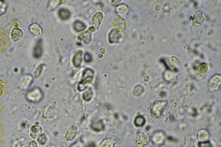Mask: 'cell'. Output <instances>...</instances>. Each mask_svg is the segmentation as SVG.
Returning <instances> with one entry per match:
<instances>
[{"label": "cell", "instance_id": "1", "mask_svg": "<svg viewBox=\"0 0 221 147\" xmlns=\"http://www.w3.org/2000/svg\"><path fill=\"white\" fill-rule=\"evenodd\" d=\"M93 71L90 69H87L85 70L83 73V77L84 78L78 84V89L80 91L85 90L87 87V86L92 82L93 77Z\"/></svg>", "mask_w": 221, "mask_h": 147}, {"label": "cell", "instance_id": "2", "mask_svg": "<svg viewBox=\"0 0 221 147\" xmlns=\"http://www.w3.org/2000/svg\"><path fill=\"white\" fill-rule=\"evenodd\" d=\"M165 108L160 102L154 103L151 108L150 111V115L153 119H158L161 118L164 113Z\"/></svg>", "mask_w": 221, "mask_h": 147}, {"label": "cell", "instance_id": "3", "mask_svg": "<svg viewBox=\"0 0 221 147\" xmlns=\"http://www.w3.org/2000/svg\"><path fill=\"white\" fill-rule=\"evenodd\" d=\"M150 141V137L147 132H141L136 136L137 146L138 147H143L147 145Z\"/></svg>", "mask_w": 221, "mask_h": 147}, {"label": "cell", "instance_id": "4", "mask_svg": "<svg viewBox=\"0 0 221 147\" xmlns=\"http://www.w3.org/2000/svg\"><path fill=\"white\" fill-rule=\"evenodd\" d=\"M103 19V15L100 12L96 13L92 18L91 26L89 28V30L91 32H94L98 29L100 26L101 23Z\"/></svg>", "mask_w": 221, "mask_h": 147}, {"label": "cell", "instance_id": "5", "mask_svg": "<svg viewBox=\"0 0 221 147\" xmlns=\"http://www.w3.org/2000/svg\"><path fill=\"white\" fill-rule=\"evenodd\" d=\"M113 26L115 29L119 32H123L126 28V23L124 18L121 17L115 18L113 22Z\"/></svg>", "mask_w": 221, "mask_h": 147}, {"label": "cell", "instance_id": "6", "mask_svg": "<svg viewBox=\"0 0 221 147\" xmlns=\"http://www.w3.org/2000/svg\"><path fill=\"white\" fill-rule=\"evenodd\" d=\"M77 127L75 125H73L68 129L65 134V140L67 141L74 140L76 137L77 134Z\"/></svg>", "mask_w": 221, "mask_h": 147}, {"label": "cell", "instance_id": "7", "mask_svg": "<svg viewBox=\"0 0 221 147\" xmlns=\"http://www.w3.org/2000/svg\"><path fill=\"white\" fill-rule=\"evenodd\" d=\"M198 140L201 142L208 141L210 135L206 129H201L199 130L197 135Z\"/></svg>", "mask_w": 221, "mask_h": 147}, {"label": "cell", "instance_id": "8", "mask_svg": "<svg viewBox=\"0 0 221 147\" xmlns=\"http://www.w3.org/2000/svg\"><path fill=\"white\" fill-rule=\"evenodd\" d=\"M42 132V128L40 126L35 125L32 126L31 129V137L33 138H37L40 135Z\"/></svg>", "mask_w": 221, "mask_h": 147}, {"label": "cell", "instance_id": "9", "mask_svg": "<svg viewBox=\"0 0 221 147\" xmlns=\"http://www.w3.org/2000/svg\"><path fill=\"white\" fill-rule=\"evenodd\" d=\"M91 127L95 131H100L103 130L104 126L101 120L96 119L92 122Z\"/></svg>", "mask_w": 221, "mask_h": 147}, {"label": "cell", "instance_id": "10", "mask_svg": "<svg viewBox=\"0 0 221 147\" xmlns=\"http://www.w3.org/2000/svg\"><path fill=\"white\" fill-rule=\"evenodd\" d=\"M77 39L78 40L80 41L85 44H88L90 43L91 41V35L88 31H86L79 35L77 37Z\"/></svg>", "mask_w": 221, "mask_h": 147}, {"label": "cell", "instance_id": "11", "mask_svg": "<svg viewBox=\"0 0 221 147\" xmlns=\"http://www.w3.org/2000/svg\"><path fill=\"white\" fill-rule=\"evenodd\" d=\"M121 38L120 35L115 30H111L109 35V40L110 43H116Z\"/></svg>", "mask_w": 221, "mask_h": 147}, {"label": "cell", "instance_id": "12", "mask_svg": "<svg viewBox=\"0 0 221 147\" xmlns=\"http://www.w3.org/2000/svg\"><path fill=\"white\" fill-rule=\"evenodd\" d=\"M59 17L62 20H67L71 16V13L69 10L62 9H60L58 12Z\"/></svg>", "mask_w": 221, "mask_h": 147}, {"label": "cell", "instance_id": "13", "mask_svg": "<svg viewBox=\"0 0 221 147\" xmlns=\"http://www.w3.org/2000/svg\"><path fill=\"white\" fill-rule=\"evenodd\" d=\"M82 52L81 51H79L77 53H76L73 58V64L76 67H78L80 66L82 61Z\"/></svg>", "mask_w": 221, "mask_h": 147}, {"label": "cell", "instance_id": "14", "mask_svg": "<svg viewBox=\"0 0 221 147\" xmlns=\"http://www.w3.org/2000/svg\"><path fill=\"white\" fill-rule=\"evenodd\" d=\"M31 32L35 35H40L42 34V30L41 28L37 24H33L30 27Z\"/></svg>", "mask_w": 221, "mask_h": 147}, {"label": "cell", "instance_id": "15", "mask_svg": "<svg viewBox=\"0 0 221 147\" xmlns=\"http://www.w3.org/2000/svg\"><path fill=\"white\" fill-rule=\"evenodd\" d=\"M73 27L75 31L76 32H80L86 29V26L84 23L79 20H77L74 23Z\"/></svg>", "mask_w": 221, "mask_h": 147}, {"label": "cell", "instance_id": "16", "mask_svg": "<svg viewBox=\"0 0 221 147\" xmlns=\"http://www.w3.org/2000/svg\"><path fill=\"white\" fill-rule=\"evenodd\" d=\"M116 11L121 16H124L127 14L129 10L126 5H121L117 7Z\"/></svg>", "mask_w": 221, "mask_h": 147}, {"label": "cell", "instance_id": "17", "mask_svg": "<svg viewBox=\"0 0 221 147\" xmlns=\"http://www.w3.org/2000/svg\"><path fill=\"white\" fill-rule=\"evenodd\" d=\"M113 146V140L110 139L103 140L100 144V147H112Z\"/></svg>", "mask_w": 221, "mask_h": 147}, {"label": "cell", "instance_id": "18", "mask_svg": "<svg viewBox=\"0 0 221 147\" xmlns=\"http://www.w3.org/2000/svg\"><path fill=\"white\" fill-rule=\"evenodd\" d=\"M93 95V92L91 89H89L88 91L84 93L83 94V98L86 101L88 102L91 100Z\"/></svg>", "mask_w": 221, "mask_h": 147}, {"label": "cell", "instance_id": "19", "mask_svg": "<svg viewBox=\"0 0 221 147\" xmlns=\"http://www.w3.org/2000/svg\"><path fill=\"white\" fill-rule=\"evenodd\" d=\"M38 142L40 145L43 146V145H45L47 142V137H46L45 134L42 135L40 137H39L38 140Z\"/></svg>", "mask_w": 221, "mask_h": 147}, {"label": "cell", "instance_id": "20", "mask_svg": "<svg viewBox=\"0 0 221 147\" xmlns=\"http://www.w3.org/2000/svg\"><path fill=\"white\" fill-rule=\"evenodd\" d=\"M144 120L143 119H142L141 117H138L135 120V124L136 125L138 126H140L142 125V123H144V121L142 122V120Z\"/></svg>", "mask_w": 221, "mask_h": 147}, {"label": "cell", "instance_id": "21", "mask_svg": "<svg viewBox=\"0 0 221 147\" xmlns=\"http://www.w3.org/2000/svg\"><path fill=\"white\" fill-rule=\"evenodd\" d=\"M84 58H85V61L86 63H90L92 61V56L88 52H86L85 54Z\"/></svg>", "mask_w": 221, "mask_h": 147}, {"label": "cell", "instance_id": "22", "mask_svg": "<svg viewBox=\"0 0 221 147\" xmlns=\"http://www.w3.org/2000/svg\"><path fill=\"white\" fill-rule=\"evenodd\" d=\"M199 147H213L211 143L208 142V141L206 142H201L199 145Z\"/></svg>", "mask_w": 221, "mask_h": 147}, {"label": "cell", "instance_id": "23", "mask_svg": "<svg viewBox=\"0 0 221 147\" xmlns=\"http://www.w3.org/2000/svg\"><path fill=\"white\" fill-rule=\"evenodd\" d=\"M70 147H82V145L79 142H76L72 144Z\"/></svg>", "mask_w": 221, "mask_h": 147}, {"label": "cell", "instance_id": "24", "mask_svg": "<svg viewBox=\"0 0 221 147\" xmlns=\"http://www.w3.org/2000/svg\"><path fill=\"white\" fill-rule=\"evenodd\" d=\"M37 145L35 141H31L29 144V147H37Z\"/></svg>", "mask_w": 221, "mask_h": 147}, {"label": "cell", "instance_id": "25", "mask_svg": "<svg viewBox=\"0 0 221 147\" xmlns=\"http://www.w3.org/2000/svg\"><path fill=\"white\" fill-rule=\"evenodd\" d=\"M86 147H96V146L94 143H90Z\"/></svg>", "mask_w": 221, "mask_h": 147}, {"label": "cell", "instance_id": "26", "mask_svg": "<svg viewBox=\"0 0 221 147\" xmlns=\"http://www.w3.org/2000/svg\"><path fill=\"white\" fill-rule=\"evenodd\" d=\"M48 147H56V146H53V145H51L50 146H49Z\"/></svg>", "mask_w": 221, "mask_h": 147}, {"label": "cell", "instance_id": "27", "mask_svg": "<svg viewBox=\"0 0 221 147\" xmlns=\"http://www.w3.org/2000/svg\"><path fill=\"white\" fill-rule=\"evenodd\" d=\"M190 147H196L195 146H192Z\"/></svg>", "mask_w": 221, "mask_h": 147}]
</instances>
